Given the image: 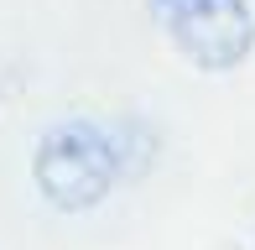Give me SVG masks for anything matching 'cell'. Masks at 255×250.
Wrapping results in <instances>:
<instances>
[{
    "instance_id": "1",
    "label": "cell",
    "mask_w": 255,
    "mask_h": 250,
    "mask_svg": "<svg viewBox=\"0 0 255 250\" xmlns=\"http://www.w3.org/2000/svg\"><path fill=\"white\" fill-rule=\"evenodd\" d=\"M31 177L57 214H84L99 198H110V188L120 183V141L94 120L52 125L37 141Z\"/></svg>"
},
{
    "instance_id": "2",
    "label": "cell",
    "mask_w": 255,
    "mask_h": 250,
    "mask_svg": "<svg viewBox=\"0 0 255 250\" xmlns=\"http://www.w3.org/2000/svg\"><path fill=\"white\" fill-rule=\"evenodd\" d=\"M167 42L203 73H229L255 52L250 0H151Z\"/></svg>"
}]
</instances>
